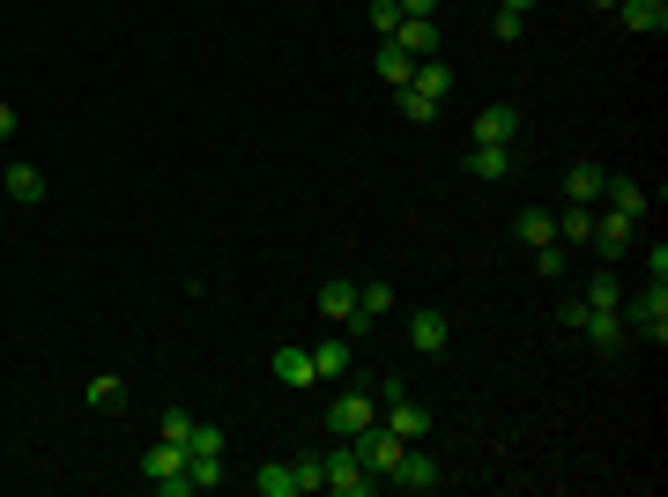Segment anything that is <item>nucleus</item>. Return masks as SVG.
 I'll use <instances>...</instances> for the list:
<instances>
[{
	"mask_svg": "<svg viewBox=\"0 0 668 497\" xmlns=\"http://www.w3.org/2000/svg\"><path fill=\"white\" fill-rule=\"evenodd\" d=\"M602 178H609V172H602V164H572V172H565V200H579V208H594V200H602Z\"/></svg>",
	"mask_w": 668,
	"mask_h": 497,
	"instance_id": "nucleus-21",
	"label": "nucleus"
},
{
	"mask_svg": "<svg viewBox=\"0 0 668 497\" xmlns=\"http://www.w3.org/2000/svg\"><path fill=\"white\" fill-rule=\"evenodd\" d=\"M401 90H417V97H431V104H445V97H453V68H445L439 52H431V60H417V75L401 82Z\"/></svg>",
	"mask_w": 668,
	"mask_h": 497,
	"instance_id": "nucleus-14",
	"label": "nucleus"
},
{
	"mask_svg": "<svg viewBox=\"0 0 668 497\" xmlns=\"http://www.w3.org/2000/svg\"><path fill=\"white\" fill-rule=\"evenodd\" d=\"M445 342H453V320L431 312V304H417V312H409V349H417V356H445Z\"/></svg>",
	"mask_w": 668,
	"mask_h": 497,
	"instance_id": "nucleus-8",
	"label": "nucleus"
},
{
	"mask_svg": "<svg viewBox=\"0 0 668 497\" xmlns=\"http://www.w3.org/2000/svg\"><path fill=\"white\" fill-rule=\"evenodd\" d=\"M520 238H527V246H557V216H549V208H520Z\"/></svg>",
	"mask_w": 668,
	"mask_h": 497,
	"instance_id": "nucleus-25",
	"label": "nucleus"
},
{
	"mask_svg": "<svg viewBox=\"0 0 668 497\" xmlns=\"http://www.w3.org/2000/svg\"><path fill=\"white\" fill-rule=\"evenodd\" d=\"M469 178H513V142H475L469 149Z\"/></svg>",
	"mask_w": 668,
	"mask_h": 497,
	"instance_id": "nucleus-17",
	"label": "nucleus"
},
{
	"mask_svg": "<svg viewBox=\"0 0 668 497\" xmlns=\"http://www.w3.org/2000/svg\"><path fill=\"white\" fill-rule=\"evenodd\" d=\"M646 282H668V246L654 238V252H646Z\"/></svg>",
	"mask_w": 668,
	"mask_h": 497,
	"instance_id": "nucleus-33",
	"label": "nucleus"
},
{
	"mask_svg": "<svg viewBox=\"0 0 668 497\" xmlns=\"http://www.w3.org/2000/svg\"><path fill=\"white\" fill-rule=\"evenodd\" d=\"M320 475H327L320 490H335V497H371V490H379V475L357 460V446H349V438H335V453L320 460Z\"/></svg>",
	"mask_w": 668,
	"mask_h": 497,
	"instance_id": "nucleus-2",
	"label": "nucleus"
},
{
	"mask_svg": "<svg viewBox=\"0 0 668 497\" xmlns=\"http://www.w3.org/2000/svg\"><path fill=\"white\" fill-rule=\"evenodd\" d=\"M357 304H364L371 320H379V312H394V282H364V290H357Z\"/></svg>",
	"mask_w": 668,
	"mask_h": 497,
	"instance_id": "nucleus-27",
	"label": "nucleus"
},
{
	"mask_svg": "<svg viewBox=\"0 0 668 497\" xmlns=\"http://www.w3.org/2000/svg\"><path fill=\"white\" fill-rule=\"evenodd\" d=\"M394 23H401V0H371V30L379 38H394Z\"/></svg>",
	"mask_w": 668,
	"mask_h": 497,
	"instance_id": "nucleus-32",
	"label": "nucleus"
},
{
	"mask_svg": "<svg viewBox=\"0 0 668 497\" xmlns=\"http://www.w3.org/2000/svg\"><path fill=\"white\" fill-rule=\"evenodd\" d=\"M371 68H379V82H394V90H401L409 75H417V60H409V52H401L394 38H379V52H371Z\"/></svg>",
	"mask_w": 668,
	"mask_h": 497,
	"instance_id": "nucleus-19",
	"label": "nucleus"
},
{
	"mask_svg": "<svg viewBox=\"0 0 668 497\" xmlns=\"http://www.w3.org/2000/svg\"><path fill=\"white\" fill-rule=\"evenodd\" d=\"M0 194L38 208V200H45V172H38V164H8V172H0Z\"/></svg>",
	"mask_w": 668,
	"mask_h": 497,
	"instance_id": "nucleus-15",
	"label": "nucleus"
},
{
	"mask_svg": "<svg viewBox=\"0 0 668 497\" xmlns=\"http://www.w3.org/2000/svg\"><path fill=\"white\" fill-rule=\"evenodd\" d=\"M497 8H513V15H527V8H535V0H497Z\"/></svg>",
	"mask_w": 668,
	"mask_h": 497,
	"instance_id": "nucleus-36",
	"label": "nucleus"
},
{
	"mask_svg": "<svg viewBox=\"0 0 668 497\" xmlns=\"http://www.w3.org/2000/svg\"><path fill=\"white\" fill-rule=\"evenodd\" d=\"M120 401H126L120 379H90V408H120Z\"/></svg>",
	"mask_w": 668,
	"mask_h": 497,
	"instance_id": "nucleus-30",
	"label": "nucleus"
},
{
	"mask_svg": "<svg viewBox=\"0 0 668 497\" xmlns=\"http://www.w3.org/2000/svg\"><path fill=\"white\" fill-rule=\"evenodd\" d=\"M579 334H587L602 356H624V349H631V327H624V312H579Z\"/></svg>",
	"mask_w": 668,
	"mask_h": 497,
	"instance_id": "nucleus-10",
	"label": "nucleus"
},
{
	"mask_svg": "<svg viewBox=\"0 0 668 497\" xmlns=\"http://www.w3.org/2000/svg\"><path fill=\"white\" fill-rule=\"evenodd\" d=\"M624 30H639V38H661L668 30V0H617Z\"/></svg>",
	"mask_w": 668,
	"mask_h": 497,
	"instance_id": "nucleus-16",
	"label": "nucleus"
},
{
	"mask_svg": "<svg viewBox=\"0 0 668 497\" xmlns=\"http://www.w3.org/2000/svg\"><path fill=\"white\" fill-rule=\"evenodd\" d=\"M587 230H594V208L565 200V208H557V246H587Z\"/></svg>",
	"mask_w": 668,
	"mask_h": 497,
	"instance_id": "nucleus-24",
	"label": "nucleus"
},
{
	"mask_svg": "<svg viewBox=\"0 0 668 497\" xmlns=\"http://www.w3.org/2000/svg\"><path fill=\"white\" fill-rule=\"evenodd\" d=\"M394 45L409 52V60H431V52H439V15H401V23H394Z\"/></svg>",
	"mask_w": 668,
	"mask_h": 497,
	"instance_id": "nucleus-12",
	"label": "nucleus"
},
{
	"mask_svg": "<svg viewBox=\"0 0 668 497\" xmlns=\"http://www.w3.org/2000/svg\"><path fill=\"white\" fill-rule=\"evenodd\" d=\"M349 364H357V334H342V327H335V334L312 349V372H320V379H349Z\"/></svg>",
	"mask_w": 668,
	"mask_h": 497,
	"instance_id": "nucleus-11",
	"label": "nucleus"
},
{
	"mask_svg": "<svg viewBox=\"0 0 668 497\" xmlns=\"http://www.w3.org/2000/svg\"><path fill=\"white\" fill-rule=\"evenodd\" d=\"M320 312H327V327H342V334H364L371 327V312L357 304V282H342V275L320 282Z\"/></svg>",
	"mask_w": 668,
	"mask_h": 497,
	"instance_id": "nucleus-5",
	"label": "nucleus"
},
{
	"mask_svg": "<svg viewBox=\"0 0 668 497\" xmlns=\"http://www.w3.org/2000/svg\"><path fill=\"white\" fill-rule=\"evenodd\" d=\"M142 475H148V490H164V497H194V475H186V453H178L172 438H156V446L142 453Z\"/></svg>",
	"mask_w": 668,
	"mask_h": 497,
	"instance_id": "nucleus-3",
	"label": "nucleus"
},
{
	"mask_svg": "<svg viewBox=\"0 0 668 497\" xmlns=\"http://www.w3.org/2000/svg\"><path fill=\"white\" fill-rule=\"evenodd\" d=\"M401 15H439V0H401Z\"/></svg>",
	"mask_w": 668,
	"mask_h": 497,
	"instance_id": "nucleus-34",
	"label": "nucleus"
},
{
	"mask_svg": "<svg viewBox=\"0 0 668 497\" xmlns=\"http://www.w3.org/2000/svg\"><path fill=\"white\" fill-rule=\"evenodd\" d=\"M439 483H445V468H439L423 446H401V460L387 468V490H409V497H431Z\"/></svg>",
	"mask_w": 668,
	"mask_h": 497,
	"instance_id": "nucleus-4",
	"label": "nucleus"
},
{
	"mask_svg": "<svg viewBox=\"0 0 668 497\" xmlns=\"http://www.w3.org/2000/svg\"><path fill=\"white\" fill-rule=\"evenodd\" d=\"M364 423H379V394H364V386H349V394L327 408V431H335V438H357Z\"/></svg>",
	"mask_w": 668,
	"mask_h": 497,
	"instance_id": "nucleus-6",
	"label": "nucleus"
},
{
	"mask_svg": "<svg viewBox=\"0 0 668 497\" xmlns=\"http://www.w3.org/2000/svg\"><path fill=\"white\" fill-rule=\"evenodd\" d=\"M475 142H520V112L513 104H491V112L475 120Z\"/></svg>",
	"mask_w": 668,
	"mask_h": 497,
	"instance_id": "nucleus-22",
	"label": "nucleus"
},
{
	"mask_svg": "<svg viewBox=\"0 0 668 497\" xmlns=\"http://www.w3.org/2000/svg\"><path fill=\"white\" fill-rule=\"evenodd\" d=\"M394 97H401V120H417V126H431V120H439V112H445V104L417 97V90H394Z\"/></svg>",
	"mask_w": 668,
	"mask_h": 497,
	"instance_id": "nucleus-26",
	"label": "nucleus"
},
{
	"mask_svg": "<svg viewBox=\"0 0 668 497\" xmlns=\"http://www.w3.org/2000/svg\"><path fill=\"white\" fill-rule=\"evenodd\" d=\"M253 490H260V497H305V490H297V460H268V468H253Z\"/></svg>",
	"mask_w": 668,
	"mask_h": 497,
	"instance_id": "nucleus-18",
	"label": "nucleus"
},
{
	"mask_svg": "<svg viewBox=\"0 0 668 497\" xmlns=\"http://www.w3.org/2000/svg\"><path fill=\"white\" fill-rule=\"evenodd\" d=\"M16 126H23V120H16V112H8V97H0V142H8V134H16Z\"/></svg>",
	"mask_w": 668,
	"mask_h": 497,
	"instance_id": "nucleus-35",
	"label": "nucleus"
},
{
	"mask_svg": "<svg viewBox=\"0 0 668 497\" xmlns=\"http://www.w3.org/2000/svg\"><path fill=\"white\" fill-rule=\"evenodd\" d=\"M156 438H172V446L186 453V438H194V416H186V408H172V416L156 423Z\"/></svg>",
	"mask_w": 668,
	"mask_h": 497,
	"instance_id": "nucleus-28",
	"label": "nucleus"
},
{
	"mask_svg": "<svg viewBox=\"0 0 668 497\" xmlns=\"http://www.w3.org/2000/svg\"><path fill=\"white\" fill-rule=\"evenodd\" d=\"M379 423H387L394 438H409V446H423V438H431V408H417V401H409V394L379 401Z\"/></svg>",
	"mask_w": 668,
	"mask_h": 497,
	"instance_id": "nucleus-7",
	"label": "nucleus"
},
{
	"mask_svg": "<svg viewBox=\"0 0 668 497\" xmlns=\"http://www.w3.org/2000/svg\"><path fill=\"white\" fill-rule=\"evenodd\" d=\"M587 246L602 252V260H624V252L639 246V224H631V216H617V208H609V216H602V224L587 230Z\"/></svg>",
	"mask_w": 668,
	"mask_h": 497,
	"instance_id": "nucleus-9",
	"label": "nucleus"
},
{
	"mask_svg": "<svg viewBox=\"0 0 668 497\" xmlns=\"http://www.w3.org/2000/svg\"><path fill=\"white\" fill-rule=\"evenodd\" d=\"M520 30H527V15H513V8H497V15H491V38H497V45H520Z\"/></svg>",
	"mask_w": 668,
	"mask_h": 497,
	"instance_id": "nucleus-29",
	"label": "nucleus"
},
{
	"mask_svg": "<svg viewBox=\"0 0 668 497\" xmlns=\"http://www.w3.org/2000/svg\"><path fill=\"white\" fill-rule=\"evenodd\" d=\"M275 379H282V386H312V379H320V372H312V349H275Z\"/></svg>",
	"mask_w": 668,
	"mask_h": 497,
	"instance_id": "nucleus-20",
	"label": "nucleus"
},
{
	"mask_svg": "<svg viewBox=\"0 0 668 497\" xmlns=\"http://www.w3.org/2000/svg\"><path fill=\"white\" fill-rule=\"evenodd\" d=\"M594 8H617V0H594Z\"/></svg>",
	"mask_w": 668,
	"mask_h": 497,
	"instance_id": "nucleus-37",
	"label": "nucleus"
},
{
	"mask_svg": "<svg viewBox=\"0 0 668 497\" xmlns=\"http://www.w3.org/2000/svg\"><path fill=\"white\" fill-rule=\"evenodd\" d=\"M535 275L557 282V275H565V246H535Z\"/></svg>",
	"mask_w": 668,
	"mask_h": 497,
	"instance_id": "nucleus-31",
	"label": "nucleus"
},
{
	"mask_svg": "<svg viewBox=\"0 0 668 497\" xmlns=\"http://www.w3.org/2000/svg\"><path fill=\"white\" fill-rule=\"evenodd\" d=\"M579 304H587V312H617V304H624V282L609 268H594V282L579 290Z\"/></svg>",
	"mask_w": 668,
	"mask_h": 497,
	"instance_id": "nucleus-23",
	"label": "nucleus"
},
{
	"mask_svg": "<svg viewBox=\"0 0 668 497\" xmlns=\"http://www.w3.org/2000/svg\"><path fill=\"white\" fill-rule=\"evenodd\" d=\"M617 312H624V327H631V334H639V342L668 349V282H646L639 298H624Z\"/></svg>",
	"mask_w": 668,
	"mask_h": 497,
	"instance_id": "nucleus-1",
	"label": "nucleus"
},
{
	"mask_svg": "<svg viewBox=\"0 0 668 497\" xmlns=\"http://www.w3.org/2000/svg\"><path fill=\"white\" fill-rule=\"evenodd\" d=\"M602 200H609L617 216H631V224H639L646 208H654V186H639V178H602Z\"/></svg>",
	"mask_w": 668,
	"mask_h": 497,
	"instance_id": "nucleus-13",
	"label": "nucleus"
}]
</instances>
